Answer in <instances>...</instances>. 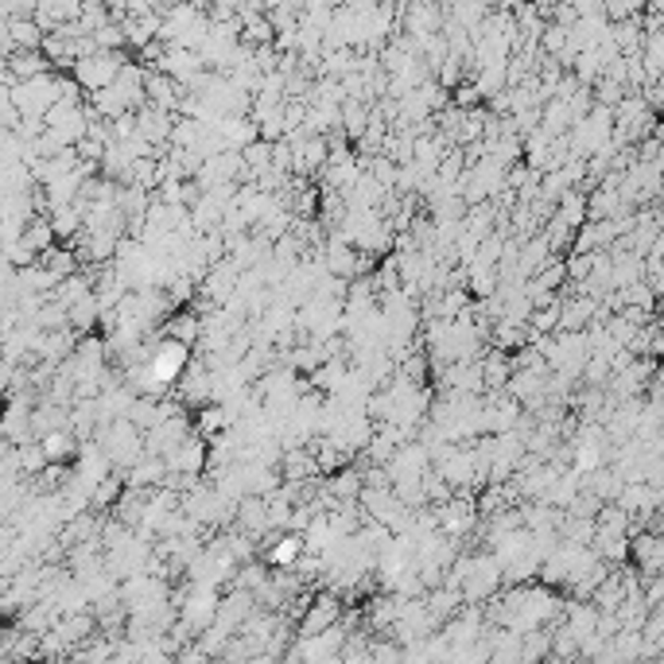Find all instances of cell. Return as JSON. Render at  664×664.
I'll list each match as a JSON object with an SVG mask.
<instances>
[{
  "label": "cell",
  "instance_id": "277c9868",
  "mask_svg": "<svg viewBox=\"0 0 664 664\" xmlns=\"http://www.w3.org/2000/svg\"><path fill=\"white\" fill-rule=\"evenodd\" d=\"M164 467H168V474H195V479H203V470H206V439H198V435L183 439L176 451L164 455Z\"/></svg>",
  "mask_w": 664,
  "mask_h": 664
},
{
  "label": "cell",
  "instance_id": "6da1fadb",
  "mask_svg": "<svg viewBox=\"0 0 664 664\" xmlns=\"http://www.w3.org/2000/svg\"><path fill=\"white\" fill-rule=\"evenodd\" d=\"M144 365H148V377L152 385L160 393L176 389V382L183 377V370L191 365V350L179 342H171V338H156L148 350V358H144Z\"/></svg>",
  "mask_w": 664,
  "mask_h": 664
},
{
  "label": "cell",
  "instance_id": "8992f818",
  "mask_svg": "<svg viewBox=\"0 0 664 664\" xmlns=\"http://www.w3.org/2000/svg\"><path fill=\"white\" fill-rule=\"evenodd\" d=\"M524 327H529L532 335H556V327H559V300L548 303V307H532V315H529V323H524Z\"/></svg>",
  "mask_w": 664,
  "mask_h": 664
},
{
  "label": "cell",
  "instance_id": "52a82bcc",
  "mask_svg": "<svg viewBox=\"0 0 664 664\" xmlns=\"http://www.w3.org/2000/svg\"><path fill=\"white\" fill-rule=\"evenodd\" d=\"M44 455L47 459H67V455H74V439L71 435H62V432L44 435Z\"/></svg>",
  "mask_w": 664,
  "mask_h": 664
},
{
  "label": "cell",
  "instance_id": "3957f363",
  "mask_svg": "<svg viewBox=\"0 0 664 664\" xmlns=\"http://www.w3.org/2000/svg\"><path fill=\"white\" fill-rule=\"evenodd\" d=\"M121 67H124V55L121 51H98L94 59L74 62V74H79L82 86L98 94V89L113 86V79L121 74Z\"/></svg>",
  "mask_w": 664,
  "mask_h": 664
},
{
  "label": "cell",
  "instance_id": "ba28073f",
  "mask_svg": "<svg viewBox=\"0 0 664 664\" xmlns=\"http://www.w3.org/2000/svg\"><path fill=\"white\" fill-rule=\"evenodd\" d=\"M12 36H16L20 44H36V27H32V24H16V27H12Z\"/></svg>",
  "mask_w": 664,
  "mask_h": 664
},
{
  "label": "cell",
  "instance_id": "7a4b0ae2",
  "mask_svg": "<svg viewBox=\"0 0 664 664\" xmlns=\"http://www.w3.org/2000/svg\"><path fill=\"white\" fill-rule=\"evenodd\" d=\"M335 626H342V599L330 591L311 594L307 611L300 614V638H315V633H327Z\"/></svg>",
  "mask_w": 664,
  "mask_h": 664
},
{
  "label": "cell",
  "instance_id": "5b68a950",
  "mask_svg": "<svg viewBox=\"0 0 664 664\" xmlns=\"http://www.w3.org/2000/svg\"><path fill=\"white\" fill-rule=\"evenodd\" d=\"M268 564L276 567V571H292L295 559L303 556V541L295 536V532H283V536H273V544H268Z\"/></svg>",
  "mask_w": 664,
  "mask_h": 664
}]
</instances>
